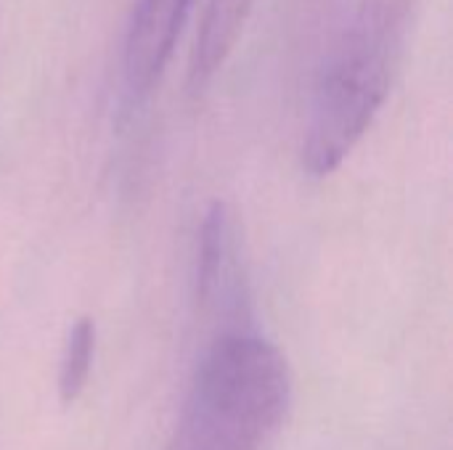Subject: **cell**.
<instances>
[{
  "label": "cell",
  "instance_id": "obj_4",
  "mask_svg": "<svg viewBox=\"0 0 453 450\" xmlns=\"http://www.w3.org/2000/svg\"><path fill=\"white\" fill-rule=\"evenodd\" d=\"M257 0H207L188 61V88L199 93L236 48Z\"/></svg>",
  "mask_w": 453,
  "mask_h": 450
},
{
  "label": "cell",
  "instance_id": "obj_6",
  "mask_svg": "<svg viewBox=\"0 0 453 450\" xmlns=\"http://www.w3.org/2000/svg\"><path fill=\"white\" fill-rule=\"evenodd\" d=\"M231 252V223L228 210L223 202H212L199 236V263H196V297L202 302L210 300V294L220 284L223 263Z\"/></svg>",
  "mask_w": 453,
  "mask_h": 450
},
{
  "label": "cell",
  "instance_id": "obj_2",
  "mask_svg": "<svg viewBox=\"0 0 453 450\" xmlns=\"http://www.w3.org/2000/svg\"><path fill=\"white\" fill-rule=\"evenodd\" d=\"M292 374L276 345L255 334H223L202 358L188 411L191 450H257L284 422Z\"/></svg>",
  "mask_w": 453,
  "mask_h": 450
},
{
  "label": "cell",
  "instance_id": "obj_5",
  "mask_svg": "<svg viewBox=\"0 0 453 450\" xmlns=\"http://www.w3.org/2000/svg\"><path fill=\"white\" fill-rule=\"evenodd\" d=\"M93 355H96V321L90 316H80L64 342V353H61V363H58V400L64 406H72L88 379H90V369H93Z\"/></svg>",
  "mask_w": 453,
  "mask_h": 450
},
{
  "label": "cell",
  "instance_id": "obj_3",
  "mask_svg": "<svg viewBox=\"0 0 453 450\" xmlns=\"http://www.w3.org/2000/svg\"><path fill=\"white\" fill-rule=\"evenodd\" d=\"M194 0H138L125 37L122 74L133 95H146L162 77Z\"/></svg>",
  "mask_w": 453,
  "mask_h": 450
},
{
  "label": "cell",
  "instance_id": "obj_1",
  "mask_svg": "<svg viewBox=\"0 0 453 450\" xmlns=\"http://www.w3.org/2000/svg\"><path fill=\"white\" fill-rule=\"evenodd\" d=\"M419 0H361L337 32L311 98L303 167L332 175L366 135L403 66Z\"/></svg>",
  "mask_w": 453,
  "mask_h": 450
}]
</instances>
